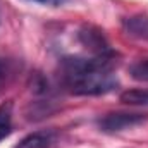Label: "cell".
<instances>
[{
	"label": "cell",
	"instance_id": "cell-9",
	"mask_svg": "<svg viewBox=\"0 0 148 148\" xmlns=\"http://www.w3.org/2000/svg\"><path fill=\"white\" fill-rule=\"evenodd\" d=\"M10 119V103L0 107V124H9Z\"/></svg>",
	"mask_w": 148,
	"mask_h": 148
},
{
	"label": "cell",
	"instance_id": "cell-11",
	"mask_svg": "<svg viewBox=\"0 0 148 148\" xmlns=\"http://www.w3.org/2000/svg\"><path fill=\"white\" fill-rule=\"evenodd\" d=\"M10 134V126L9 124H0V141Z\"/></svg>",
	"mask_w": 148,
	"mask_h": 148
},
{
	"label": "cell",
	"instance_id": "cell-3",
	"mask_svg": "<svg viewBox=\"0 0 148 148\" xmlns=\"http://www.w3.org/2000/svg\"><path fill=\"white\" fill-rule=\"evenodd\" d=\"M147 121L145 114H126V112H117V114H107L98 119V127L105 133H119L124 129H129L133 126H138Z\"/></svg>",
	"mask_w": 148,
	"mask_h": 148
},
{
	"label": "cell",
	"instance_id": "cell-7",
	"mask_svg": "<svg viewBox=\"0 0 148 148\" xmlns=\"http://www.w3.org/2000/svg\"><path fill=\"white\" fill-rule=\"evenodd\" d=\"M14 71H16L14 62L9 60V59L0 57V88L10 81V77L14 76Z\"/></svg>",
	"mask_w": 148,
	"mask_h": 148
},
{
	"label": "cell",
	"instance_id": "cell-8",
	"mask_svg": "<svg viewBox=\"0 0 148 148\" xmlns=\"http://www.w3.org/2000/svg\"><path fill=\"white\" fill-rule=\"evenodd\" d=\"M129 73H131V76L136 81H147L148 83V59L133 64L131 69H129Z\"/></svg>",
	"mask_w": 148,
	"mask_h": 148
},
{
	"label": "cell",
	"instance_id": "cell-5",
	"mask_svg": "<svg viewBox=\"0 0 148 148\" xmlns=\"http://www.w3.org/2000/svg\"><path fill=\"white\" fill-rule=\"evenodd\" d=\"M55 141L53 131H36L24 136L14 148H50Z\"/></svg>",
	"mask_w": 148,
	"mask_h": 148
},
{
	"label": "cell",
	"instance_id": "cell-1",
	"mask_svg": "<svg viewBox=\"0 0 148 148\" xmlns=\"http://www.w3.org/2000/svg\"><path fill=\"white\" fill-rule=\"evenodd\" d=\"M115 55H91V57H64L60 71L66 88L74 95L97 97L110 93L117 88L119 81L112 74Z\"/></svg>",
	"mask_w": 148,
	"mask_h": 148
},
{
	"label": "cell",
	"instance_id": "cell-6",
	"mask_svg": "<svg viewBox=\"0 0 148 148\" xmlns=\"http://www.w3.org/2000/svg\"><path fill=\"white\" fill-rule=\"evenodd\" d=\"M121 102L127 105H148V90H127L121 95Z\"/></svg>",
	"mask_w": 148,
	"mask_h": 148
},
{
	"label": "cell",
	"instance_id": "cell-4",
	"mask_svg": "<svg viewBox=\"0 0 148 148\" xmlns=\"http://www.w3.org/2000/svg\"><path fill=\"white\" fill-rule=\"evenodd\" d=\"M122 29L131 38L148 41V16L147 14H134L122 21Z\"/></svg>",
	"mask_w": 148,
	"mask_h": 148
},
{
	"label": "cell",
	"instance_id": "cell-10",
	"mask_svg": "<svg viewBox=\"0 0 148 148\" xmlns=\"http://www.w3.org/2000/svg\"><path fill=\"white\" fill-rule=\"evenodd\" d=\"M31 2H38L41 5H50V7H59V5H64L67 0H31Z\"/></svg>",
	"mask_w": 148,
	"mask_h": 148
},
{
	"label": "cell",
	"instance_id": "cell-2",
	"mask_svg": "<svg viewBox=\"0 0 148 148\" xmlns=\"http://www.w3.org/2000/svg\"><path fill=\"white\" fill-rule=\"evenodd\" d=\"M77 40L91 55H103V57H114L115 55V52L110 48L109 40L105 38L103 31L98 29L97 26L84 24L77 31Z\"/></svg>",
	"mask_w": 148,
	"mask_h": 148
}]
</instances>
